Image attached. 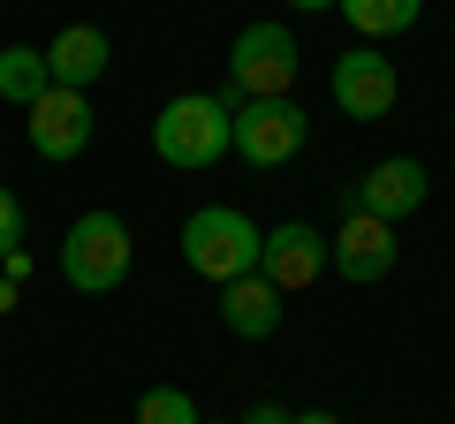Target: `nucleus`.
<instances>
[{"mask_svg":"<svg viewBox=\"0 0 455 424\" xmlns=\"http://www.w3.org/2000/svg\"><path fill=\"white\" fill-rule=\"evenodd\" d=\"M137 424H205L197 417V402L182 387H145V402H137Z\"/></svg>","mask_w":455,"mask_h":424,"instance_id":"nucleus-15","label":"nucleus"},{"mask_svg":"<svg viewBox=\"0 0 455 424\" xmlns=\"http://www.w3.org/2000/svg\"><path fill=\"white\" fill-rule=\"evenodd\" d=\"M259 250H266V228L251 220V212H235V205H205V212L182 220V265L205 273L212 288L259 273Z\"/></svg>","mask_w":455,"mask_h":424,"instance_id":"nucleus-3","label":"nucleus"},{"mask_svg":"<svg viewBox=\"0 0 455 424\" xmlns=\"http://www.w3.org/2000/svg\"><path fill=\"white\" fill-rule=\"evenodd\" d=\"M23 114H31V152H38V160H53V167L76 160V152L92 145V98H84V91L46 83V98H31Z\"/></svg>","mask_w":455,"mask_h":424,"instance_id":"nucleus-8","label":"nucleus"},{"mask_svg":"<svg viewBox=\"0 0 455 424\" xmlns=\"http://www.w3.org/2000/svg\"><path fill=\"white\" fill-rule=\"evenodd\" d=\"M281 303H289V295H281L266 273H243V280L220 288V326L235 334V342H274L281 334Z\"/></svg>","mask_w":455,"mask_h":424,"instance_id":"nucleus-12","label":"nucleus"},{"mask_svg":"<svg viewBox=\"0 0 455 424\" xmlns=\"http://www.w3.org/2000/svg\"><path fill=\"white\" fill-rule=\"evenodd\" d=\"M395 98H403V76H395V61L379 46H349L334 61V106L349 122H379Z\"/></svg>","mask_w":455,"mask_h":424,"instance_id":"nucleus-6","label":"nucleus"},{"mask_svg":"<svg viewBox=\"0 0 455 424\" xmlns=\"http://www.w3.org/2000/svg\"><path fill=\"white\" fill-rule=\"evenodd\" d=\"M259 273L274 280L281 295L311 288V280L326 273V235L311 228V220H281V228H266V250H259Z\"/></svg>","mask_w":455,"mask_h":424,"instance_id":"nucleus-9","label":"nucleus"},{"mask_svg":"<svg viewBox=\"0 0 455 424\" xmlns=\"http://www.w3.org/2000/svg\"><path fill=\"white\" fill-rule=\"evenodd\" d=\"M296 68H304V53H296L289 23H243L235 46H228L220 106L235 114V106H251V98H296Z\"/></svg>","mask_w":455,"mask_h":424,"instance_id":"nucleus-2","label":"nucleus"},{"mask_svg":"<svg viewBox=\"0 0 455 424\" xmlns=\"http://www.w3.org/2000/svg\"><path fill=\"white\" fill-rule=\"evenodd\" d=\"M46 53L38 46H0V98L8 106H31V98H46Z\"/></svg>","mask_w":455,"mask_h":424,"instance_id":"nucleus-14","label":"nucleus"},{"mask_svg":"<svg viewBox=\"0 0 455 424\" xmlns=\"http://www.w3.org/2000/svg\"><path fill=\"white\" fill-rule=\"evenodd\" d=\"M130 258H137V243H130L122 212H84L76 228L61 235V280L76 295H114L130 280Z\"/></svg>","mask_w":455,"mask_h":424,"instance_id":"nucleus-4","label":"nucleus"},{"mask_svg":"<svg viewBox=\"0 0 455 424\" xmlns=\"http://www.w3.org/2000/svg\"><path fill=\"white\" fill-rule=\"evenodd\" d=\"M289 8H304V16H319V8H334V0H289Z\"/></svg>","mask_w":455,"mask_h":424,"instance_id":"nucleus-21","label":"nucleus"},{"mask_svg":"<svg viewBox=\"0 0 455 424\" xmlns=\"http://www.w3.org/2000/svg\"><path fill=\"white\" fill-rule=\"evenodd\" d=\"M0 273H8V280H16V288H23V280H31V250L16 243V250H8V258H0Z\"/></svg>","mask_w":455,"mask_h":424,"instance_id":"nucleus-17","label":"nucleus"},{"mask_svg":"<svg viewBox=\"0 0 455 424\" xmlns=\"http://www.w3.org/2000/svg\"><path fill=\"white\" fill-rule=\"evenodd\" d=\"M16 303H23V295H16V280L0 273V318H8V310H16Z\"/></svg>","mask_w":455,"mask_h":424,"instance_id":"nucleus-20","label":"nucleus"},{"mask_svg":"<svg viewBox=\"0 0 455 424\" xmlns=\"http://www.w3.org/2000/svg\"><path fill=\"white\" fill-rule=\"evenodd\" d=\"M341 16H349V31L372 46V38H395V31H410V23L425 16V0H334Z\"/></svg>","mask_w":455,"mask_h":424,"instance_id":"nucleus-13","label":"nucleus"},{"mask_svg":"<svg viewBox=\"0 0 455 424\" xmlns=\"http://www.w3.org/2000/svg\"><path fill=\"white\" fill-rule=\"evenodd\" d=\"M235 424H289V409H281V402H259V409H243Z\"/></svg>","mask_w":455,"mask_h":424,"instance_id":"nucleus-18","label":"nucleus"},{"mask_svg":"<svg viewBox=\"0 0 455 424\" xmlns=\"http://www.w3.org/2000/svg\"><path fill=\"white\" fill-rule=\"evenodd\" d=\"M152 152L167 167H182V175H205V167H220L235 152V114L220 106V91H182L152 122Z\"/></svg>","mask_w":455,"mask_h":424,"instance_id":"nucleus-1","label":"nucleus"},{"mask_svg":"<svg viewBox=\"0 0 455 424\" xmlns=\"http://www.w3.org/2000/svg\"><path fill=\"white\" fill-rule=\"evenodd\" d=\"M107 68H114V38L99 31V23H68V31L46 46V76L61 83V91H92Z\"/></svg>","mask_w":455,"mask_h":424,"instance_id":"nucleus-11","label":"nucleus"},{"mask_svg":"<svg viewBox=\"0 0 455 424\" xmlns=\"http://www.w3.org/2000/svg\"><path fill=\"white\" fill-rule=\"evenodd\" d=\"M289 424H341V417H334V409H296Z\"/></svg>","mask_w":455,"mask_h":424,"instance_id":"nucleus-19","label":"nucleus"},{"mask_svg":"<svg viewBox=\"0 0 455 424\" xmlns=\"http://www.w3.org/2000/svg\"><path fill=\"white\" fill-rule=\"evenodd\" d=\"M304 145H311V114L296 98H251V106H235V152L251 167H289Z\"/></svg>","mask_w":455,"mask_h":424,"instance_id":"nucleus-5","label":"nucleus"},{"mask_svg":"<svg viewBox=\"0 0 455 424\" xmlns=\"http://www.w3.org/2000/svg\"><path fill=\"white\" fill-rule=\"evenodd\" d=\"M23 243V205H16V190H0V258Z\"/></svg>","mask_w":455,"mask_h":424,"instance_id":"nucleus-16","label":"nucleus"},{"mask_svg":"<svg viewBox=\"0 0 455 424\" xmlns=\"http://www.w3.org/2000/svg\"><path fill=\"white\" fill-rule=\"evenodd\" d=\"M326 265L341 280H387L395 273V228L357 212V205H341V228L326 235Z\"/></svg>","mask_w":455,"mask_h":424,"instance_id":"nucleus-7","label":"nucleus"},{"mask_svg":"<svg viewBox=\"0 0 455 424\" xmlns=\"http://www.w3.org/2000/svg\"><path fill=\"white\" fill-rule=\"evenodd\" d=\"M425 190H433V175H425L418 160H379L372 175L357 182V197H341V205H357V212H372V220H410V212L425 205Z\"/></svg>","mask_w":455,"mask_h":424,"instance_id":"nucleus-10","label":"nucleus"}]
</instances>
